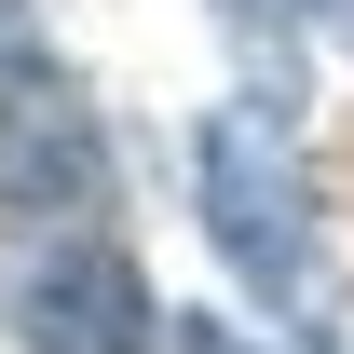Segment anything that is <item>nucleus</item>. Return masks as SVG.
<instances>
[{
	"mask_svg": "<svg viewBox=\"0 0 354 354\" xmlns=\"http://www.w3.org/2000/svg\"><path fill=\"white\" fill-rule=\"evenodd\" d=\"M164 341H177V354H245V341L218 327V313H164Z\"/></svg>",
	"mask_w": 354,
	"mask_h": 354,
	"instance_id": "obj_4",
	"label": "nucleus"
},
{
	"mask_svg": "<svg viewBox=\"0 0 354 354\" xmlns=\"http://www.w3.org/2000/svg\"><path fill=\"white\" fill-rule=\"evenodd\" d=\"M150 327H164V300H150V272L109 232L41 245V272H28V354H150Z\"/></svg>",
	"mask_w": 354,
	"mask_h": 354,
	"instance_id": "obj_3",
	"label": "nucleus"
},
{
	"mask_svg": "<svg viewBox=\"0 0 354 354\" xmlns=\"http://www.w3.org/2000/svg\"><path fill=\"white\" fill-rule=\"evenodd\" d=\"M109 191V136H95L82 82L41 41H0V205L14 218H82Z\"/></svg>",
	"mask_w": 354,
	"mask_h": 354,
	"instance_id": "obj_2",
	"label": "nucleus"
},
{
	"mask_svg": "<svg viewBox=\"0 0 354 354\" xmlns=\"http://www.w3.org/2000/svg\"><path fill=\"white\" fill-rule=\"evenodd\" d=\"M205 232H218V259L259 286V300H300L313 272V205H300V164H286V136L259 109H218L205 123Z\"/></svg>",
	"mask_w": 354,
	"mask_h": 354,
	"instance_id": "obj_1",
	"label": "nucleus"
}]
</instances>
